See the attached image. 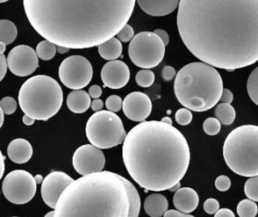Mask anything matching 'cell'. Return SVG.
<instances>
[{"instance_id":"6da1fadb","label":"cell","mask_w":258,"mask_h":217,"mask_svg":"<svg viewBox=\"0 0 258 217\" xmlns=\"http://www.w3.org/2000/svg\"><path fill=\"white\" fill-rule=\"evenodd\" d=\"M177 27L193 56L229 72L258 61V0H180Z\"/></svg>"},{"instance_id":"7a4b0ae2","label":"cell","mask_w":258,"mask_h":217,"mask_svg":"<svg viewBox=\"0 0 258 217\" xmlns=\"http://www.w3.org/2000/svg\"><path fill=\"white\" fill-rule=\"evenodd\" d=\"M38 34L71 49L99 45L127 24L136 0H23Z\"/></svg>"},{"instance_id":"3957f363","label":"cell","mask_w":258,"mask_h":217,"mask_svg":"<svg viewBox=\"0 0 258 217\" xmlns=\"http://www.w3.org/2000/svg\"><path fill=\"white\" fill-rule=\"evenodd\" d=\"M123 159L132 179L146 190H169L190 165L186 139L172 125L158 121L135 126L123 142Z\"/></svg>"},{"instance_id":"277c9868","label":"cell","mask_w":258,"mask_h":217,"mask_svg":"<svg viewBox=\"0 0 258 217\" xmlns=\"http://www.w3.org/2000/svg\"><path fill=\"white\" fill-rule=\"evenodd\" d=\"M141 198L132 182L114 172H94L61 193L53 217H139Z\"/></svg>"},{"instance_id":"5b68a950","label":"cell","mask_w":258,"mask_h":217,"mask_svg":"<svg viewBox=\"0 0 258 217\" xmlns=\"http://www.w3.org/2000/svg\"><path fill=\"white\" fill-rule=\"evenodd\" d=\"M174 89L182 105L192 112H203L219 103L224 83L215 67L204 62H193L177 73Z\"/></svg>"},{"instance_id":"8992f818","label":"cell","mask_w":258,"mask_h":217,"mask_svg":"<svg viewBox=\"0 0 258 217\" xmlns=\"http://www.w3.org/2000/svg\"><path fill=\"white\" fill-rule=\"evenodd\" d=\"M18 98L25 115L37 121H48L60 110L63 91L55 79L38 75L23 83Z\"/></svg>"},{"instance_id":"52a82bcc","label":"cell","mask_w":258,"mask_h":217,"mask_svg":"<svg viewBox=\"0 0 258 217\" xmlns=\"http://www.w3.org/2000/svg\"><path fill=\"white\" fill-rule=\"evenodd\" d=\"M258 127L244 125L227 136L223 153L232 172L250 178L258 175Z\"/></svg>"},{"instance_id":"ba28073f","label":"cell","mask_w":258,"mask_h":217,"mask_svg":"<svg viewBox=\"0 0 258 217\" xmlns=\"http://www.w3.org/2000/svg\"><path fill=\"white\" fill-rule=\"evenodd\" d=\"M86 134L91 144L100 149H108L121 144L126 132L118 115L109 111H99L87 121Z\"/></svg>"},{"instance_id":"9c48e42d","label":"cell","mask_w":258,"mask_h":217,"mask_svg":"<svg viewBox=\"0 0 258 217\" xmlns=\"http://www.w3.org/2000/svg\"><path fill=\"white\" fill-rule=\"evenodd\" d=\"M130 59L143 69L158 67L165 55V46L154 32H143L133 37L130 42Z\"/></svg>"},{"instance_id":"30bf717a","label":"cell","mask_w":258,"mask_h":217,"mask_svg":"<svg viewBox=\"0 0 258 217\" xmlns=\"http://www.w3.org/2000/svg\"><path fill=\"white\" fill-rule=\"evenodd\" d=\"M2 191L7 200L16 204H27L37 193V183L32 174L24 170H16L6 176Z\"/></svg>"},{"instance_id":"8fae6325","label":"cell","mask_w":258,"mask_h":217,"mask_svg":"<svg viewBox=\"0 0 258 217\" xmlns=\"http://www.w3.org/2000/svg\"><path fill=\"white\" fill-rule=\"evenodd\" d=\"M93 69L87 59L81 56H70L63 60L58 69L61 82L66 88L80 90L92 81Z\"/></svg>"},{"instance_id":"7c38bea8","label":"cell","mask_w":258,"mask_h":217,"mask_svg":"<svg viewBox=\"0 0 258 217\" xmlns=\"http://www.w3.org/2000/svg\"><path fill=\"white\" fill-rule=\"evenodd\" d=\"M72 163L77 173L86 176L102 172L105 166V156L100 148L92 144H85L76 150Z\"/></svg>"},{"instance_id":"4fadbf2b","label":"cell","mask_w":258,"mask_h":217,"mask_svg":"<svg viewBox=\"0 0 258 217\" xmlns=\"http://www.w3.org/2000/svg\"><path fill=\"white\" fill-rule=\"evenodd\" d=\"M6 61L10 71L21 77L32 75L39 64L36 51L27 45H19L12 48Z\"/></svg>"},{"instance_id":"5bb4252c","label":"cell","mask_w":258,"mask_h":217,"mask_svg":"<svg viewBox=\"0 0 258 217\" xmlns=\"http://www.w3.org/2000/svg\"><path fill=\"white\" fill-rule=\"evenodd\" d=\"M73 178L62 172H53L42 180L41 194L45 204L52 209L55 208L58 198Z\"/></svg>"},{"instance_id":"9a60e30c","label":"cell","mask_w":258,"mask_h":217,"mask_svg":"<svg viewBox=\"0 0 258 217\" xmlns=\"http://www.w3.org/2000/svg\"><path fill=\"white\" fill-rule=\"evenodd\" d=\"M122 108L125 117L133 122H144L150 116L153 104L150 98L142 92H133L124 98Z\"/></svg>"},{"instance_id":"2e32d148","label":"cell","mask_w":258,"mask_h":217,"mask_svg":"<svg viewBox=\"0 0 258 217\" xmlns=\"http://www.w3.org/2000/svg\"><path fill=\"white\" fill-rule=\"evenodd\" d=\"M131 72L126 64L121 61H110L103 66L101 78L105 87L111 89H120L129 82Z\"/></svg>"},{"instance_id":"e0dca14e","label":"cell","mask_w":258,"mask_h":217,"mask_svg":"<svg viewBox=\"0 0 258 217\" xmlns=\"http://www.w3.org/2000/svg\"><path fill=\"white\" fill-rule=\"evenodd\" d=\"M145 13L152 16H165L178 8L180 0H136Z\"/></svg>"},{"instance_id":"ac0fdd59","label":"cell","mask_w":258,"mask_h":217,"mask_svg":"<svg viewBox=\"0 0 258 217\" xmlns=\"http://www.w3.org/2000/svg\"><path fill=\"white\" fill-rule=\"evenodd\" d=\"M173 203L179 211L190 214L198 208L199 196L193 188H180L174 193Z\"/></svg>"},{"instance_id":"d6986e66","label":"cell","mask_w":258,"mask_h":217,"mask_svg":"<svg viewBox=\"0 0 258 217\" xmlns=\"http://www.w3.org/2000/svg\"><path fill=\"white\" fill-rule=\"evenodd\" d=\"M7 154L11 161L24 164L29 161L33 154L32 144L23 138H16L9 144Z\"/></svg>"},{"instance_id":"ffe728a7","label":"cell","mask_w":258,"mask_h":217,"mask_svg":"<svg viewBox=\"0 0 258 217\" xmlns=\"http://www.w3.org/2000/svg\"><path fill=\"white\" fill-rule=\"evenodd\" d=\"M169 209V201L161 193H153L144 201V209L150 217H162Z\"/></svg>"},{"instance_id":"44dd1931","label":"cell","mask_w":258,"mask_h":217,"mask_svg":"<svg viewBox=\"0 0 258 217\" xmlns=\"http://www.w3.org/2000/svg\"><path fill=\"white\" fill-rule=\"evenodd\" d=\"M91 97L84 90H74L69 93L66 103L69 110L76 114L87 112L91 106Z\"/></svg>"},{"instance_id":"7402d4cb","label":"cell","mask_w":258,"mask_h":217,"mask_svg":"<svg viewBox=\"0 0 258 217\" xmlns=\"http://www.w3.org/2000/svg\"><path fill=\"white\" fill-rule=\"evenodd\" d=\"M98 53L106 61H114L119 58L122 53L121 42L117 37H111L110 39L102 42L98 45Z\"/></svg>"},{"instance_id":"603a6c76","label":"cell","mask_w":258,"mask_h":217,"mask_svg":"<svg viewBox=\"0 0 258 217\" xmlns=\"http://www.w3.org/2000/svg\"><path fill=\"white\" fill-rule=\"evenodd\" d=\"M18 35L16 25L9 20H0V42L6 46L13 43Z\"/></svg>"},{"instance_id":"cb8c5ba5","label":"cell","mask_w":258,"mask_h":217,"mask_svg":"<svg viewBox=\"0 0 258 217\" xmlns=\"http://www.w3.org/2000/svg\"><path fill=\"white\" fill-rule=\"evenodd\" d=\"M214 114L216 119L219 120L221 124L225 126L231 125L236 117V112L234 111V107L230 105V103H219L216 106Z\"/></svg>"},{"instance_id":"d4e9b609","label":"cell","mask_w":258,"mask_h":217,"mask_svg":"<svg viewBox=\"0 0 258 217\" xmlns=\"http://www.w3.org/2000/svg\"><path fill=\"white\" fill-rule=\"evenodd\" d=\"M56 52L55 44L48 40L39 42L36 48L37 57L42 61H50L55 56Z\"/></svg>"},{"instance_id":"484cf974","label":"cell","mask_w":258,"mask_h":217,"mask_svg":"<svg viewBox=\"0 0 258 217\" xmlns=\"http://www.w3.org/2000/svg\"><path fill=\"white\" fill-rule=\"evenodd\" d=\"M257 205L250 199H243L237 206V214L240 217H255L257 214Z\"/></svg>"},{"instance_id":"4316f807","label":"cell","mask_w":258,"mask_h":217,"mask_svg":"<svg viewBox=\"0 0 258 217\" xmlns=\"http://www.w3.org/2000/svg\"><path fill=\"white\" fill-rule=\"evenodd\" d=\"M248 95L253 103L258 104V68L256 67L248 77L247 80Z\"/></svg>"},{"instance_id":"83f0119b","label":"cell","mask_w":258,"mask_h":217,"mask_svg":"<svg viewBox=\"0 0 258 217\" xmlns=\"http://www.w3.org/2000/svg\"><path fill=\"white\" fill-rule=\"evenodd\" d=\"M155 81V75L149 69L141 70L136 76V82L142 88H149Z\"/></svg>"},{"instance_id":"f1b7e54d","label":"cell","mask_w":258,"mask_h":217,"mask_svg":"<svg viewBox=\"0 0 258 217\" xmlns=\"http://www.w3.org/2000/svg\"><path fill=\"white\" fill-rule=\"evenodd\" d=\"M245 193L248 199L258 201V177H250L245 184Z\"/></svg>"},{"instance_id":"f546056e","label":"cell","mask_w":258,"mask_h":217,"mask_svg":"<svg viewBox=\"0 0 258 217\" xmlns=\"http://www.w3.org/2000/svg\"><path fill=\"white\" fill-rule=\"evenodd\" d=\"M221 129V123L216 118H208L203 123V130L209 136L217 135Z\"/></svg>"},{"instance_id":"4dcf8cb0","label":"cell","mask_w":258,"mask_h":217,"mask_svg":"<svg viewBox=\"0 0 258 217\" xmlns=\"http://www.w3.org/2000/svg\"><path fill=\"white\" fill-rule=\"evenodd\" d=\"M175 121L177 123L181 126H186L190 124L192 121V113L190 112V110L186 108H179L175 113Z\"/></svg>"},{"instance_id":"1f68e13d","label":"cell","mask_w":258,"mask_h":217,"mask_svg":"<svg viewBox=\"0 0 258 217\" xmlns=\"http://www.w3.org/2000/svg\"><path fill=\"white\" fill-rule=\"evenodd\" d=\"M0 108H2L4 114H13L17 108V103L12 97H5L0 100Z\"/></svg>"},{"instance_id":"d6a6232c","label":"cell","mask_w":258,"mask_h":217,"mask_svg":"<svg viewBox=\"0 0 258 217\" xmlns=\"http://www.w3.org/2000/svg\"><path fill=\"white\" fill-rule=\"evenodd\" d=\"M121 98L118 95H111L107 98L106 100L105 105L108 108V111L112 112H119L122 108Z\"/></svg>"},{"instance_id":"836d02e7","label":"cell","mask_w":258,"mask_h":217,"mask_svg":"<svg viewBox=\"0 0 258 217\" xmlns=\"http://www.w3.org/2000/svg\"><path fill=\"white\" fill-rule=\"evenodd\" d=\"M134 33V29L132 28V26L125 24L124 27L116 34V36L120 42H130L133 38Z\"/></svg>"},{"instance_id":"e575fe53","label":"cell","mask_w":258,"mask_h":217,"mask_svg":"<svg viewBox=\"0 0 258 217\" xmlns=\"http://www.w3.org/2000/svg\"><path fill=\"white\" fill-rule=\"evenodd\" d=\"M215 187L220 192H226L231 187V181L227 176H219L215 181Z\"/></svg>"},{"instance_id":"d590c367","label":"cell","mask_w":258,"mask_h":217,"mask_svg":"<svg viewBox=\"0 0 258 217\" xmlns=\"http://www.w3.org/2000/svg\"><path fill=\"white\" fill-rule=\"evenodd\" d=\"M203 209L206 213L209 214H214L219 209V203L217 199L214 198L207 199L203 204Z\"/></svg>"},{"instance_id":"8d00e7d4","label":"cell","mask_w":258,"mask_h":217,"mask_svg":"<svg viewBox=\"0 0 258 217\" xmlns=\"http://www.w3.org/2000/svg\"><path fill=\"white\" fill-rule=\"evenodd\" d=\"M175 76H176V72H175L174 67L166 66V67H163V70H162V77L166 82H169V81L174 79Z\"/></svg>"},{"instance_id":"74e56055","label":"cell","mask_w":258,"mask_h":217,"mask_svg":"<svg viewBox=\"0 0 258 217\" xmlns=\"http://www.w3.org/2000/svg\"><path fill=\"white\" fill-rule=\"evenodd\" d=\"M233 99H234V95H233L231 91L227 89V88H224L221 96H220V98H219V101L221 103H231L233 102Z\"/></svg>"},{"instance_id":"f35d334b","label":"cell","mask_w":258,"mask_h":217,"mask_svg":"<svg viewBox=\"0 0 258 217\" xmlns=\"http://www.w3.org/2000/svg\"><path fill=\"white\" fill-rule=\"evenodd\" d=\"M7 61L6 57L4 53H0V82L6 77L7 72Z\"/></svg>"},{"instance_id":"ab89813d","label":"cell","mask_w":258,"mask_h":217,"mask_svg":"<svg viewBox=\"0 0 258 217\" xmlns=\"http://www.w3.org/2000/svg\"><path fill=\"white\" fill-rule=\"evenodd\" d=\"M102 93H103L102 88L98 85H92L88 91V94L92 98H100Z\"/></svg>"},{"instance_id":"60d3db41","label":"cell","mask_w":258,"mask_h":217,"mask_svg":"<svg viewBox=\"0 0 258 217\" xmlns=\"http://www.w3.org/2000/svg\"><path fill=\"white\" fill-rule=\"evenodd\" d=\"M163 217H195L191 215V214H185L183 212L179 211V210H175V209H169L167 210L163 215Z\"/></svg>"},{"instance_id":"b9f144b4","label":"cell","mask_w":258,"mask_h":217,"mask_svg":"<svg viewBox=\"0 0 258 217\" xmlns=\"http://www.w3.org/2000/svg\"><path fill=\"white\" fill-rule=\"evenodd\" d=\"M153 32H154L156 35H158V37H160V39L162 40V42H163V44H164L165 47H166L167 45H169V36L166 31H164V30L163 29H157Z\"/></svg>"},{"instance_id":"7bdbcfd3","label":"cell","mask_w":258,"mask_h":217,"mask_svg":"<svg viewBox=\"0 0 258 217\" xmlns=\"http://www.w3.org/2000/svg\"><path fill=\"white\" fill-rule=\"evenodd\" d=\"M214 217H235L234 212L231 209H219L218 211L214 214Z\"/></svg>"},{"instance_id":"ee69618b","label":"cell","mask_w":258,"mask_h":217,"mask_svg":"<svg viewBox=\"0 0 258 217\" xmlns=\"http://www.w3.org/2000/svg\"><path fill=\"white\" fill-rule=\"evenodd\" d=\"M103 102L102 99L100 98H95L94 100L91 102V108H92V111L93 112H99V111H102L103 108Z\"/></svg>"},{"instance_id":"f6af8a7d","label":"cell","mask_w":258,"mask_h":217,"mask_svg":"<svg viewBox=\"0 0 258 217\" xmlns=\"http://www.w3.org/2000/svg\"><path fill=\"white\" fill-rule=\"evenodd\" d=\"M5 159H6V157L4 156L2 152L0 150V180L3 178L5 170H6V167H5Z\"/></svg>"},{"instance_id":"bcb514c9","label":"cell","mask_w":258,"mask_h":217,"mask_svg":"<svg viewBox=\"0 0 258 217\" xmlns=\"http://www.w3.org/2000/svg\"><path fill=\"white\" fill-rule=\"evenodd\" d=\"M22 121L26 126H32L35 122V120L32 117H28L27 115H25L24 117H22Z\"/></svg>"},{"instance_id":"7dc6e473","label":"cell","mask_w":258,"mask_h":217,"mask_svg":"<svg viewBox=\"0 0 258 217\" xmlns=\"http://www.w3.org/2000/svg\"><path fill=\"white\" fill-rule=\"evenodd\" d=\"M69 50H70V48L62 47V46L57 45V47H56V51H57L58 53H62V55L67 53V52H69Z\"/></svg>"},{"instance_id":"c3c4849f","label":"cell","mask_w":258,"mask_h":217,"mask_svg":"<svg viewBox=\"0 0 258 217\" xmlns=\"http://www.w3.org/2000/svg\"><path fill=\"white\" fill-rule=\"evenodd\" d=\"M180 187H181V184H180V182H179V183H177L175 185H174L173 187L169 188V190L170 191V192H172V193H175L177 190H179Z\"/></svg>"},{"instance_id":"681fc988","label":"cell","mask_w":258,"mask_h":217,"mask_svg":"<svg viewBox=\"0 0 258 217\" xmlns=\"http://www.w3.org/2000/svg\"><path fill=\"white\" fill-rule=\"evenodd\" d=\"M161 122L166 124L173 125V121L170 117H163V119L161 120Z\"/></svg>"},{"instance_id":"f907efd6","label":"cell","mask_w":258,"mask_h":217,"mask_svg":"<svg viewBox=\"0 0 258 217\" xmlns=\"http://www.w3.org/2000/svg\"><path fill=\"white\" fill-rule=\"evenodd\" d=\"M4 121H5V116H4V112L3 111H2V108H0V128L3 126Z\"/></svg>"},{"instance_id":"816d5d0a","label":"cell","mask_w":258,"mask_h":217,"mask_svg":"<svg viewBox=\"0 0 258 217\" xmlns=\"http://www.w3.org/2000/svg\"><path fill=\"white\" fill-rule=\"evenodd\" d=\"M6 50V45L4 42H0V53H4Z\"/></svg>"},{"instance_id":"f5cc1de1","label":"cell","mask_w":258,"mask_h":217,"mask_svg":"<svg viewBox=\"0 0 258 217\" xmlns=\"http://www.w3.org/2000/svg\"><path fill=\"white\" fill-rule=\"evenodd\" d=\"M35 181H36V183H37V184H39V183H42V177L41 175H37L36 177H35Z\"/></svg>"},{"instance_id":"db71d44e","label":"cell","mask_w":258,"mask_h":217,"mask_svg":"<svg viewBox=\"0 0 258 217\" xmlns=\"http://www.w3.org/2000/svg\"><path fill=\"white\" fill-rule=\"evenodd\" d=\"M44 217H53V211L48 212V214H46Z\"/></svg>"},{"instance_id":"11a10c76","label":"cell","mask_w":258,"mask_h":217,"mask_svg":"<svg viewBox=\"0 0 258 217\" xmlns=\"http://www.w3.org/2000/svg\"><path fill=\"white\" fill-rule=\"evenodd\" d=\"M7 1H9V0H0V4L6 3Z\"/></svg>"},{"instance_id":"9f6ffc18","label":"cell","mask_w":258,"mask_h":217,"mask_svg":"<svg viewBox=\"0 0 258 217\" xmlns=\"http://www.w3.org/2000/svg\"><path fill=\"white\" fill-rule=\"evenodd\" d=\"M12 217H16V216H12Z\"/></svg>"}]
</instances>
